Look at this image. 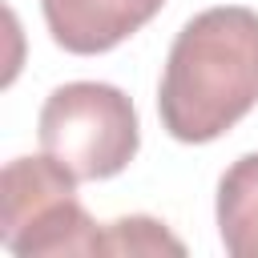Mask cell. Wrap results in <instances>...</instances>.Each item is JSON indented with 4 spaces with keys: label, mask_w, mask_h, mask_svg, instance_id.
<instances>
[{
    "label": "cell",
    "mask_w": 258,
    "mask_h": 258,
    "mask_svg": "<svg viewBox=\"0 0 258 258\" xmlns=\"http://www.w3.org/2000/svg\"><path fill=\"white\" fill-rule=\"evenodd\" d=\"M258 105V12L218 4L181 24L169 44L157 117L181 145H206L230 133Z\"/></svg>",
    "instance_id": "1"
},
{
    "label": "cell",
    "mask_w": 258,
    "mask_h": 258,
    "mask_svg": "<svg viewBox=\"0 0 258 258\" xmlns=\"http://www.w3.org/2000/svg\"><path fill=\"white\" fill-rule=\"evenodd\" d=\"M36 137L48 157L77 173V181H105L137 157L141 125L133 101L117 85L69 81L44 97Z\"/></svg>",
    "instance_id": "2"
},
{
    "label": "cell",
    "mask_w": 258,
    "mask_h": 258,
    "mask_svg": "<svg viewBox=\"0 0 258 258\" xmlns=\"http://www.w3.org/2000/svg\"><path fill=\"white\" fill-rule=\"evenodd\" d=\"M101 226L77 198V173L56 157H12L0 173V242L20 258L97 254Z\"/></svg>",
    "instance_id": "3"
},
{
    "label": "cell",
    "mask_w": 258,
    "mask_h": 258,
    "mask_svg": "<svg viewBox=\"0 0 258 258\" xmlns=\"http://www.w3.org/2000/svg\"><path fill=\"white\" fill-rule=\"evenodd\" d=\"M165 0H40L48 36L77 56H97L141 32Z\"/></svg>",
    "instance_id": "4"
},
{
    "label": "cell",
    "mask_w": 258,
    "mask_h": 258,
    "mask_svg": "<svg viewBox=\"0 0 258 258\" xmlns=\"http://www.w3.org/2000/svg\"><path fill=\"white\" fill-rule=\"evenodd\" d=\"M218 234L230 258H258V153H242L222 173Z\"/></svg>",
    "instance_id": "5"
},
{
    "label": "cell",
    "mask_w": 258,
    "mask_h": 258,
    "mask_svg": "<svg viewBox=\"0 0 258 258\" xmlns=\"http://www.w3.org/2000/svg\"><path fill=\"white\" fill-rule=\"evenodd\" d=\"M97 254H185L181 238L165 230V222L149 214H129L117 222H105L97 234Z\"/></svg>",
    "instance_id": "6"
}]
</instances>
